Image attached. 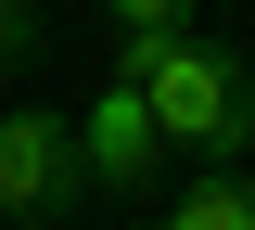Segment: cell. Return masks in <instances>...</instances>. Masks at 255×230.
Segmentation results:
<instances>
[{
  "mask_svg": "<svg viewBox=\"0 0 255 230\" xmlns=\"http://www.w3.org/2000/svg\"><path fill=\"white\" fill-rule=\"evenodd\" d=\"M115 77L153 102V141L166 154H204V166H243L255 154V64L230 38H115Z\"/></svg>",
  "mask_w": 255,
  "mask_h": 230,
  "instance_id": "obj_1",
  "label": "cell"
},
{
  "mask_svg": "<svg viewBox=\"0 0 255 230\" xmlns=\"http://www.w3.org/2000/svg\"><path fill=\"white\" fill-rule=\"evenodd\" d=\"M77 192H90V179H77V115L13 102V115H0V218L13 230H51Z\"/></svg>",
  "mask_w": 255,
  "mask_h": 230,
  "instance_id": "obj_2",
  "label": "cell"
},
{
  "mask_svg": "<svg viewBox=\"0 0 255 230\" xmlns=\"http://www.w3.org/2000/svg\"><path fill=\"white\" fill-rule=\"evenodd\" d=\"M153 166H166V141H153V102L128 90V77H102L90 102H77V179L90 192H153Z\"/></svg>",
  "mask_w": 255,
  "mask_h": 230,
  "instance_id": "obj_3",
  "label": "cell"
},
{
  "mask_svg": "<svg viewBox=\"0 0 255 230\" xmlns=\"http://www.w3.org/2000/svg\"><path fill=\"white\" fill-rule=\"evenodd\" d=\"M166 230H255V166H204V179H179Z\"/></svg>",
  "mask_w": 255,
  "mask_h": 230,
  "instance_id": "obj_4",
  "label": "cell"
},
{
  "mask_svg": "<svg viewBox=\"0 0 255 230\" xmlns=\"http://www.w3.org/2000/svg\"><path fill=\"white\" fill-rule=\"evenodd\" d=\"M115 38H191V0H102Z\"/></svg>",
  "mask_w": 255,
  "mask_h": 230,
  "instance_id": "obj_5",
  "label": "cell"
}]
</instances>
